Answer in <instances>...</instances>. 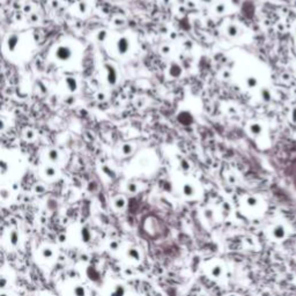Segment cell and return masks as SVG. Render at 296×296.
<instances>
[{"label":"cell","instance_id":"7402d4cb","mask_svg":"<svg viewBox=\"0 0 296 296\" xmlns=\"http://www.w3.org/2000/svg\"><path fill=\"white\" fill-rule=\"evenodd\" d=\"M133 152V146L130 144H124L122 147V153L124 155H130Z\"/></svg>","mask_w":296,"mask_h":296},{"label":"cell","instance_id":"52a82bcc","mask_svg":"<svg viewBox=\"0 0 296 296\" xmlns=\"http://www.w3.org/2000/svg\"><path fill=\"white\" fill-rule=\"evenodd\" d=\"M8 242L13 248H16L20 243V234L16 229H12L8 232Z\"/></svg>","mask_w":296,"mask_h":296},{"label":"cell","instance_id":"1f68e13d","mask_svg":"<svg viewBox=\"0 0 296 296\" xmlns=\"http://www.w3.org/2000/svg\"><path fill=\"white\" fill-rule=\"evenodd\" d=\"M222 76H223V79H230L232 73L229 72V71H223V73H222Z\"/></svg>","mask_w":296,"mask_h":296},{"label":"cell","instance_id":"44dd1931","mask_svg":"<svg viewBox=\"0 0 296 296\" xmlns=\"http://www.w3.org/2000/svg\"><path fill=\"white\" fill-rule=\"evenodd\" d=\"M227 11V7H226V5L223 4V3H219V4L215 5V7H214V12L217 13V15H222V14H224V12Z\"/></svg>","mask_w":296,"mask_h":296},{"label":"cell","instance_id":"d590c367","mask_svg":"<svg viewBox=\"0 0 296 296\" xmlns=\"http://www.w3.org/2000/svg\"><path fill=\"white\" fill-rule=\"evenodd\" d=\"M184 45H185L187 49H191V48H192V43H190L189 41H186V42H184Z\"/></svg>","mask_w":296,"mask_h":296},{"label":"cell","instance_id":"603a6c76","mask_svg":"<svg viewBox=\"0 0 296 296\" xmlns=\"http://www.w3.org/2000/svg\"><path fill=\"white\" fill-rule=\"evenodd\" d=\"M179 167H181V169H182L183 171H189L191 169L190 162H187L185 159H181V161H179Z\"/></svg>","mask_w":296,"mask_h":296},{"label":"cell","instance_id":"5b68a950","mask_svg":"<svg viewBox=\"0 0 296 296\" xmlns=\"http://www.w3.org/2000/svg\"><path fill=\"white\" fill-rule=\"evenodd\" d=\"M117 50L120 54H125V53H127V51L130 50L129 38H126V37L119 38L118 42H117Z\"/></svg>","mask_w":296,"mask_h":296},{"label":"cell","instance_id":"7c38bea8","mask_svg":"<svg viewBox=\"0 0 296 296\" xmlns=\"http://www.w3.org/2000/svg\"><path fill=\"white\" fill-rule=\"evenodd\" d=\"M41 257L43 259H45V260H51L54 257V251H53L52 248L50 247L43 248L42 250H41Z\"/></svg>","mask_w":296,"mask_h":296},{"label":"cell","instance_id":"277c9868","mask_svg":"<svg viewBox=\"0 0 296 296\" xmlns=\"http://www.w3.org/2000/svg\"><path fill=\"white\" fill-rule=\"evenodd\" d=\"M196 192H197V191H196V187H194V185L192 183L186 182L182 185V193L184 197L192 198L196 196Z\"/></svg>","mask_w":296,"mask_h":296},{"label":"cell","instance_id":"7bdbcfd3","mask_svg":"<svg viewBox=\"0 0 296 296\" xmlns=\"http://www.w3.org/2000/svg\"><path fill=\"white\" fill-rule=\"evenodd\" d=\"M294 5H295V6H296V1H295V3H294Z\"/></svg>","mask_w":296,"mask_h":296},{"label":"cell","instance_id":"ab89813d","mask_svg":"<svg viewBox=\"0 0 296 296\" xmlns=\"http://www.w3.org/2000/svg\"><path fill=\"white\" fill-rule=\"evenodd\" d=\"M0 296H11L8 293H5V292H1L0 293Z\"/></svg>","mask_w":296,"mask_h":296},{"label":"cell","instance_id":"d4e9b609","mask_svg":"<svg viewBox=\"0 0 296 296\" xmlns=\"http://www.w3.org/2000/svg\"><path fill=\"white\" fill-rule=\"evenodd\" d=\"M9 197H11V192H9L7 189H1V190H0V198L4 201L8 200Z\"/></svg>","mask_w":296,"mask_h":296},{"label":"cell","instance_id":"74e56055","mask_svg":"<svg viewBox=\"0 0 296 296\" xmlns=\"http://www.w3.org/2000/svg\"><path fill=\"white\" fill-rule=\"evenodd\" d=\"M123 23H124L123 20H117V21H115V24H117V26H122Z\"/></svg>","mask_w":296,"mask_h":296},{"label":"cell","instance_id":"f546056e","mask_svg":"<svg viewBox=\"0 0 296 296\" xmlns=\"http://www.w3.org/2000/svg\"><path fill=\"white\" fill-rule=\"evenodd\" d=\"M228 182L230 183V184H236L237 178H236L234 175H229V176H228Z\"/></svg>","mask_w":296,"mask_h":296},{"label":"cell","instance_id":"ba28073f","mask_svg":"<svg viewBox=\"0 0 296 296\" xmlns=\"http://www.w3.org/2000/svg\"><path fill=\"white\" fill-rule=\"evenodd\" d=\"M109 296H126V287L122 283H117L111 288Z\"/></svg>","mask_w":296,"mask_h":296},{"label":"cell","instance_id":"d6a6232c","mask_svg":"<svg viewBox=\"0 0 296 296\" xmlns=\"http://www.w3.org/2000/svg\"><path fill=\"white\" fill-rule=\"evenodd\" d=\"M58 241H59L60 243H64L65 241H66V235H65L64 232H63V234H60V235L58 236Z\"/></svg>","mask_w":296,"mask_h":296},{"label":"cell","instance_id":"2e32d148","mask_svg":"<svg viewBox=\"0 0 296 296\" xmlns=\"http://www.w3.org/2000/svg\"><path fill=\"white\" fill-rule=\"evenodd\" d=\"M114 207L118 211H122L126 207V199L124 197H117L114 200Z\"/></svg>","mask_w":296,"mask_h":296},{"label":"cell","instance_id":"cb8c5ba5","mask_svg":"<svg viewBox=\"0 0 296 296\" xmlns=\"http://www.w3.org/2000/svg\"><path fill=\"white\" fill-rule=\"evenodd\" d=\"M119 248H120V243L118 241H116V239H112V241L109 242V249L111 251H118Z\"/></svg>","mask_w":296,"mask_h":296},{"label":"cell","instance_id":"3957f363","mask_svg":"<svg viewBox=\"0 0 296 296\" xmlns=\"http://www.w3.org/2000/svg\"><path fill=\"white\" fill-rule=\"evenodd\" d=\"M183 73V69L181 65H178L177 63H171L169 69H168V74L170 78L172 79H178L179 76L182 75Z\"/></svg>","mask_w":296,"mask_h":296},{"label":"cell","instance_id":"60d3db41","mask_svg":"<svg viewBox=\"0 0 296 296\" xmlns=\"http://www.w3.org/2000/svg\"><path fill=\"white\" fill-rule=\"evenodd\" d=\"M162 1H163L164 4H169V3H170L171 0H162Z\"/></svg>","mask_w":296,"mask_h":296},{"label":"cell","instance_id":"484cf974","mask_svg":"<svg viewBox=\"0 0 296 296\" xmlns=\"http://www.w3.org/2000/svg\"><path fill=\"white\" fill-rule=\"evenodd\" d=\"M204 215H205L206 220L207 221H212L214 219V212H213L211 208H207L204 211Z\"/></svg>","mask_w":296,"mask_h":296},{"label":"cell","instance_id":"7a4b0ae2","mask_svg":"<svg viewBox=\"0 0 296 296\" xmlns=\"http://www.w3.org/2000/svg\"><path fill=\"white\" fill-rule=\"evenodd\" d=\"M126 258L132 263H139L141 262V252L140 250L135 247H129L125 251Z\"/></svg>","mask_w":296,"mask_h":296},{"label":"cell","instance_id":"83f0119b","mask_svg":"<svg viewBox=\"0 0 296 296\" xmlns=\"http://www.w3.org/2000/svg\"><path fill=\"white\" fill-rule=\"evenodd\" d=\"M45 174L46 176H49V177H53V176L56 175V170H54L53 168H48L45 170Z\"/></svg>","mask_w":296,"mask_h":296},{"label":"cell","instance_id":"4dcf8cb0","mask_svg":"<svg viewBox=\"0 0 296 296\" xmlns=\"http://www.w3.org/2000/svg\"><path fill=\"white\" fill-rule=\"evenodd\" d=\"M7 279H5V278H0V288H5L6 286H7Z\"/></svg>","mask_w":296,"mask_h":296},{"label":"cell","instance_id":"f1b7e54d","mask_svg":"<svg viewBox=\"0 0 296 296\" xmlns=\"http://www.w3.org/2000/svg\"><path fill=\"white\" fill-rule=\"evenodd\" d=\"M290 119L293 123H296V106H294L290 111Z\"/></svg>","mask_w":296,"mask_h":296},{"label":"cell","instance_id":"ffe728a7","mask_svg":"<svg viewBox=\"0 0 296 296\" xmlns=\"http://www.w3.org/2000/svg\"><path fill=\"white\" fill-rule=\"evenodd\" d=\"M126 190H127V192H130L131 194H135L138 192V190H139V187H138L137 183L130 182V183H127V185H126Z\"/></svg>","mask_w":296,"mask_h":296},{"label":"cell","instance_id":"4316f807","mask_svg":"<svg viewBox=\"0 0 296 296\" xmlns=\"http://www.w3.org/2000/svg\"><path fill=\"white\" fill-rule=\"evenodd\" d=\"M161 52L163 53V54H169V53L171 52V48L169 45H167V44H164V45H162V48H161Z\"/></svg>","mask_w":296,"mask_h":296},{"label":"cell","instance_id":"5bb4252c","mask_svg":"<svg viewBox=\"0 0 296 296\" xmlns=\"http://www.w3.org/2000/svg\"><path fill=\"white\" fill-rule=\"evenodd\" d=\"M72 296H87V289L82 285H75L72 288Z\"/></svg>","mask_w":296,"mask_h":296},{"label":"cell","instance_id":"9a60e30c","mask_svg":"<svg viewBox=\"0 0 296 296\" xmlns=\"http://www.w3.org/2000/svg\"><path fill=\"white\" fill-rule=\"evenodd\" d=\"M238 27L236 26V24H234V23H230V24H228L227 28H226V33H227L228 36H230V37H236L237 35H238Z\"/></svg>","mask_w":296,"mask_h":296},{"label":"cell","instance_id":"b9f144b4","mask_svg":"<svg viewBox=\"0 0 296 296\" xmlns=\"http://www.w3.org/2000/svg\"><path fill=\"white\" fill-rule=\"evenodd\" d=\"M226 296H237V295H236V294H228V295Z\"/></svg>","mask_w":296,"mask_h":296},{"label":"cell","instance_id":"e0dca14e","mask_svg":"<svg viewBox=\"0 0 296 296\" xmlns=\"http://www.w3.org/2000/svg\"><path fill=\"white\" fill-rule=\"evenodd\" d=\"M260 97H262V100L264 102H271V101H272V93H271V90L268 88L263 87L262 89H260Z\"/></svg>","mask_w":296,"mask_h":296},{"label":"cell","instance_id":"8fae6325","mask_svg":"<svg viewBox=\"0 0 296 296\" xmlns=\"http://www.w3.org/2000/svg\"><path fill=\"white\" fill-rule=\"evenodd\" d=\"M244 202H245V206L249 207V208H251V209L257 208L259 205L258 198L254 197V196H248V197L244 199Z\"/></svg>","mask_w":296,"mask_h":296},{"label":"cell","instance_id":"8992f818","mask_svg":"<svg viewBox=\"0 0 296 296\" xmlns=\"http://www.w3.org/2000/svg\"><path fill=\"white\" fill-rule=\"evenodd\" d=\"M178 122L184 126H189L193 122V117L189 111H182L178 115Z\"/></svg>","mask_w":296,"mask_h":296},{"label":"cell","instance_id":"6da1fadb","mask_svg":"<svg viewBox=\"0 0 296 296\" xmlns=\"http://www.w3.org/2000/svg\"><path fill=\"white\" fill-rule=\"evenodd\" d=\"M271 235H272V238H274L275 241H282V239L286 238L287 236V229H286L285 224L282 223H278L275 224L272 230H271Z\"/></svg>","mask_w":296,"mask_h":296},{"label":"cell","instance_id":"ac0fdd59","mask_svg":"<svg viewBox=\"0 0 296 296\" xmlns=\"http://www.w3.org/2000/svg\"><path fill=\"white\" fill-rule=\"evenodd\" d=\"M245 84H247V87L250 88V89L256 88L257 86H258V79L253 75L248 76L247 79H245Z\"/></svg>","mask_w":296,"mask_h":296},{"label":"cell","instance_id":"d6986e66","mask_svg":"<svg viewBox=\"0 0 296 296\" xmlns=\"http://www.w3.org/2000/svg\"><path fill=\"white\" fill-rule=\"evenodd\" d=\"M108 67V72H109V75H108V80H109V82H110V84H116V80H117V74H116V71H115V69L112 67V66H106Z\"/></svg>","mask_w":296,"mask_h":296},{"label":"cell","instance_id":"30bf717a","mask_svg":"<svg viewBox=\"0 0 296 296\" xmlns=\"http://www.w3.org/2000/svg\"><path fill=\"white\" fill-rule=\"evenodd\" d=\"M249 131H250L252 135L258 137V135H262L264 129H263L262 124H259V123H251L250 126H249Z\"/></svg>","mask_w":296,"mask_h":296},{"label":"cell","instance_id":"e575fe53","mask_svg":"<svg viewBox=\"0 0 296 296\" xmlns=\"http://www.w3.org/2000/svg\"><path fill=\"white\" fill-rule=\"evenodd\" d=\"M186 7H189V8H194V7H196V4H194L193 1H187V3H186Z\"/></svg>","mask_w":296,"mask_h":296},{"label":"cell","instance_id":"8d00e7d4","mask_svg":"<svg viewBox=\"0 0 296 296\" xmlns=\"http://www.w3.org/2000/svg\"><path fill=\"white\" fill-rule=\"evenodd\" d=\"M105 35H106L105 31H101V34H100V39H104Z\"/></svg>","mask_w":296,"mask_h":296},{"label":"cell","instance_id":"836d02e7","mask_svg":"<svg viewBox=\"0 0 296 296\" xmlns=\"http://www.w3.org/2000/svg\"><path fill=\"white\" fill-rule=\"evenodd\" d=\"M228 112H229V114H232V115H236L237 114V110L234 109L232 106H229V108H228Z\"/></svg>","mask_w":296,"mask_h":296},{"label":"cell","instance_id":"9c48e42d","mask_svg":"<svg viewBox=\"0 0 296 296\" xmlns=\"http://www.w3.org/2000/svg\"><path fill=\"white\" fill-rule=\"evenodd\" d=\"M209 274H211V277L214 278V279L221 278V275L223 274V267H222V265H221V264H214L213 266H211Z\"/></svg>","mask_w":296,"mask_h":296},{"label":"cell","instance_id":"f35d334b","mask_svg":"<svg viewBox=\"0 0 296 296\" xmlns=\"http://www.w3.org/2000/svg\"><path fill=\"white\" fill-rule=\"evenodd\" d=\"M200 3H202V4H211L213 0H199Z\"/></svg>","mask_w":296,"mask_h":296},{"label":"cell","instance_id":"4fadbf2b","mask_svg":"<svg viewBox=\"0 0 296 296\" xmlns=\"http://www.w3.org/2000/svg\"><path fill=\"white\" fill-rule=\"evenodd\" d=\"M80 235H81V241H82V242H84V243H88V242H90V239H91V232H90V229H89V228H88L87 226H84V227L81 228Z\"/></svg>","mask_w":296,"mask_h":296}]
</instances>
